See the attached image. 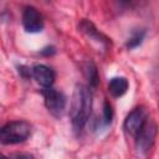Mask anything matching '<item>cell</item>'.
<instances>
[{
  "instance_id": "cell-1",
  "label": "cell",
  "mask_w": 159,
  "mask_h": 159,
  "mask_svg": "<svg viewBox=\"0 0 159 159\" xmlns=\"http://www.w3.org/2000/svg\"><path fill=\"white\" fill-rule=\"evenodd\" d=\"M91 108H92V94L89 89L83 84H78L73 93V101L71 108V120L76 130H81L84 127V124L89 118Z\"/></svg>"
},
{
  "instance_id": "cell-2",
  "label": "cell",
  "mask_w": 159,
  "mask_h": 159,
  "mask_svg": "<svg viewBox=\"0 0 159 159\" xmlns=\"http://www.w3.org/2000/svg\"><path fill=\"white\" fill-rule=\"evenodd\" d=\"M31 134V125L25 120L9 122L0 128V143L17 144L26 140Z\"/></svg>"
},
{
  "instance_id": "cell-3",
  "label": "cell",
  "mask_w": 159,
  "mask_h": 159,
  "mask_svg": "<svg viewBox=\"0 0 159 159\" xmlns=\"http://www.w3.org/2000/svg\"><path fill=\"white\" fill-rule=\"evenodd\" d=\"M42 94L45 98V104L47 109L53 114V116H61L62 112L65 111L66 107V97L62 92L53 89L51 87H47L42 89Z\"/></svg>"
},
{
  "instance_id": "cell-4",
  "label": "cell",
  "mask_w": 159,
  "mask_h": 159,
  "mask_svg": "<svg viewBox=\"0 0 159 159\" xmlns=\"http://www.w3.org/2000/svg\"><path fill=\"white\" fill-rule=\"evenodd\" d=\"M147 120H148L147 111L143 107L135 108L127 116V118L124 120V129L129 134L137 137V134L140 132V129L143 128V125L145 124Z\"/></svg>"
},
{
  "instance_id": "cell-5",
  "label": "cell",
  "mask_w": 159,
  "mask_h": 159,
  "mask_svg": "<svg viewBox=\"0 0 159 159\" xmlns=\"http://www.w3.org/2000/svg\"><path fill=\"white\" fill-rule=\"evenodd\" d=\"M155 133H157V127L154 124V122L152 120H147L145 124L143 125V128L140 129V132L137 134V144L138 148H140L142 150L147 152L152 148L154 139H155Z\"/></svg>"
},
{
  "instance_id": "cell-6",
  "label": "cell",
  "mask_w": 159,
  "mask_h": 159,
  "mask_svg": "<svg viewBox=\"0 0 159 159\" xmlns=\"http://www.w3.org/2000/svg\"><path fill=\"white\" fill-rule=\"evenodd\" d=\"M22 24L27 32H39L43 27L42 17L35 7H26L22 15Z\"/></svg>"
},
{
  "instance_id": "cell-7",
  "label": "cell",
  "mask_w": 159,
  "mask_h": 159,
  "mask_svg": "<svg viewBox=\"0 0 159 159\" xmlns=\"http://www.w3.org/2000/svg\"><path fill=\"white\" fill-rule=\"evenodd\" d=\"M32 75L35 77V80L43 87H51L53 81H55V72L45 66V65H36L32 68Z\"/></svg>"
},
{
  "instance_id": "cell-8",
  "label": "cell",
  "mask_w": 159,
  "mask_h": 159,
  "mask_svg": "<svg viewBox=\"0 0 159 159\" xmlns=\"http://www.w3.org/2000/svg\"><path fill=\"white\" fill-rule=\"evenodd\" d=\"M128 81L124 78V77H116V78H112L109 81V84H108V89L111 92L112 96L114 97H120L123 96L127 89H128Z\"/></svg>"
},
{
  "instance_id": "cell-9",
  "label": "cell",
  "mask_w": 159,
  "mask_h": 159,
  "mask_svg": "<svg viewBox=\"0 0 159 159\" xmlns=\"http://www.w3.org/2000/svg\"><path fill=\"white\" fill-rule=\"evenodd\" d=\"M86 75H87L88 81L92 83V86H96L97 84V81H98V76H97L96 66L92 62L87 63V66H86Z\"/></svg>"
},
{
  "instance_id": "cell-10",
  "label": "cell",
  "mask_w": 159,
  "mask_h": 159,
  "mask_svg": "<svg viewBox=\"0 0 159 159\" xmlns=\"http://www.w3.org/2000/svg\"><path fill=\"white\" fill-rule=\"evenodd\" d=\"M143 37H144V32H143V31H140V32H135V34L128 40V42H127V47H128V48H134V47L139 46V45L142 43Z\"/></svg>"
},
{
  "instance_id": "cell-11",
  "label": "cell",
  "mask_w": 159,
  "mask_h": 159,
  "mask_svg": "<svg viewBox=\"0 0 159 159\" xmlns=\"http://www.w3.org/2000/svg\"><path fill=\"white\" fill-rule=\"evenodd\" d=\"M103 116H104V122L106 123H111L112 117H113V111H112L111 104L107 101L104 102V106H103Z\"/></svg>"
},
{
  "instance_id": "cell-12",
  "label": "cell",
  "mask_w": 159,
  "mask_h": 159,
  "mask_svg": "<svg viewBox=\"0 0 159 159\" xmlns=\"http://www.w3.org/2000/svg\"><path fill=\"white\" fill-rule=\"evenodd\" d=\"M53 52H55L53 47H46L45 50H42V52H41V53H42V55H47V56H48V55H52Z\"/></svg>"
},
{
  "instance_id": "cell-13",
  "label": "cell",
  "mask_w": 159,
  "mask_h": 159,
  "mask_svg": "<svg viewBox=\"0 0 159 159\" xmlns=\"http://www.w3.org/2000/svg\"><path fill=\"white\" fill-rule=\"evenodd\" d=\"M19 159H34V157L29 155V154H21V155H19Z\"/></svg>"
},
{
  "instance_id": "cell-14",
  "label": "cell",
  "mask_w": 159,
  "mask_h": 159,
  "mask_svg": "<svg viewBox=\"0 0 159 159\" xmlns=\"http://www.w3.org/2000/svg\"><path fill=\"white\" fill-rule=\"evenodd\" d=\"M0 159H9V158H6V157H4V155H0Z\"/></svg>"
}]
</instances>
